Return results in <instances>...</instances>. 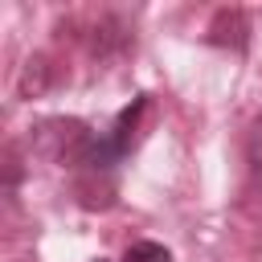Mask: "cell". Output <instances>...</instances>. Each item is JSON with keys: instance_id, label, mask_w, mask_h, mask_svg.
Listing matches in <instances>:
<instances>
[{"instance_id": "1", "label": "cell", "mask_w": 262, "mask_h": 262, "mask_svg": "<svg viewBox=\"0 0 262 262\" xmlns=\"http://www.w3.org/2000/svg\"><path fill=\"white\" fill-rule=\"evenodd\" d=\"M209 33H213V41H217V45H229V41H233V45L242 49V45H246L250 25H246V16H242L237 8H229V12H217V20H213V29H209Z\"/></svg>"}, {"instance_id": "2", "label": "cell", "mask_w": 262, "mask_h": 262, "mask_svg": "<svg viewBox=\"0 0 262 262\" xmlns=\"http://www.w3.org/2000/svg\"><path fill=\"white\" fill-rule=\"evenodd\" d=\"M143 106H147V94H139V98H135V102H131V106L119 115V123H115V135H111L119 151H127V143H131V131H135V123H139Z\"/></svg>"}, {"instance_id": "3", "label": "cell", "mask_w": 262, "mask_h": 262, "mask_svg": "<svg viewBox=\"0 0 262 262\" xmlns=\"http://www.w3.org/2000/svg\"><path fill=\"white\" fill-rule=\"evenodd\" d=\"M45 82H49V66H45V57H33L20 74V94H37V90H45Z\"/></svg>"}, {"instance_id": "4", "label": "cell", "mask_w": 262, "mask_h": 262, "mask_svg": "<svg viewBox=\"0 0 262 262\" xmlns=\"http://www.w3.org/2000/svg\"><path fill=\"white\" fill-rule=\"evenodd\" d=\"M123 262H172V254L160 242H135V246H127Z\"/></svg>"}, {"instance_id": "5", "label": "cell", "mask_w": 262, "mask_h": 262, "mask_svg": "<svg viewBox=\"0 0 262 262\" xmlns=\"http://www.w3.org/2000/svg\"><path fill=\"white\" fill-rule=\"evenodd\" d=\"M246 156H250V168L262 176V119L254 123V131H250V143H246Z\"/></svg>"}, {"instance_id": "6", "label": "cell", "mask_w": 262, "mask_h": 262, "mask_svg": "<svg viewBox=\"0 0 262 262\" xmlns=\"http://www.w3.org/2000/svg\"><path fill=\"white\" fill-rule=\"evenodd\" d=\"M98 262H102V258H98Z\"/></svg>"}]
</instances>
